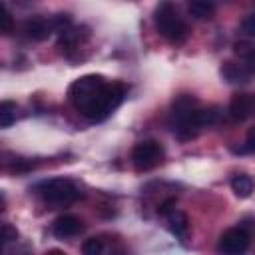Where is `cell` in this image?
<instances>
[{
	"label": "cell",
	"instance_id": "17",
	"mask_svg": "<svg viewBox=\"0 0 255 255\" xmlns=\"http://www.w3.org/2000/svg\"><path fill=\"white\" fill-rule=\"evenodd\" d=\"M12 30H14V18H12L10 10L6 8V4L2 2L0 4V32L8 36Z\"/></svg>",
	"mask_w": 255,
	"mask_h": 255
},
{
	"label": "cell",
	"instance_id": "9",
	"mask_svg": "<svg viewBox=\"0 0 255 255\" xmlns=\"http://www.w3.org/2000/svg\"><path fill=\"white\" fill-rule=\"evenodd\" d=\"M165 219H167V229H169V233H171L177 241L185 243V241H187V235H189V221H187V215H185L183 211H179V209H173L171 213L165 215Z\"/></svg>",
	"mask_w": 255,
	"mask_h": 255
},
{
	"label": "cell",
	"instance_id": "18",
	"mask_svg": "<svg viewBox=\"0 0 255 255\" xmlns=\"http://www.w3.org/2000/svg\"><path fill=\"white\" fill-rule=\"evenodd\" d=\"M2 241H4V247H10V243H18L16 227H12L10 223H4L2 225Z\"/></svg>",
	"mask_w": 255,
	"mask_h": 255
},
{
	"label": "cell",
	"instance_id": "19",
	"mask_svg": "<svg viewBox=\"0 0 255 255\" xmlns=\"http://www.w3.org/2000/svg\"><path fill=\"white\" fill-rule=\"evenodd\" d=\"M235 153H255V128H251L247 131V137H245V143L237 149H233Z\"/></svg>",
	"mask_w": 255,
	"mask_h": 255
},
{
	"label": "cell",
	"instance_id": "1",
	"mask_svg": "<svg viewBox=\"0 0 255 255\" xmlns=\"http://www.w3.org/2000/svg\"><path fill=\"white\" fill-rule=\"evenodd\" d=\"M126 92L128 88L120 82H106L102 76L88 74L70 84L68 100L84 118L102 122L120 108Z\"/></svg>",
	"mask_w": 255,
	"mask_h": 255
},
{
	"label": "cell",
	"instance_id": "7",
	"mask_svg": "<svg viewBox=\"0 0 255 255\" xmlns=\"http://www.w3.org/2000/svg\"><path fill=\"white\" fill-rule=\"evenodd\" d=\"M227 112L235 122H243L255 116V94H235L229 102Z\"/></svg>",
	"mask_w": 255,
	"mask_h": 255
},
{
	"label": "cell",
	"instance_id": "12",
	"mask_svg": "<svg viewBox=\"0 0 255 255\" xmlns=\"http://www.w3.org/2000/svg\"><path fill=\"white\" fill-rule=\"evenodd\" d=\"M231 189H233V193H235L237 197L245 199V197H249V195L253 193L255 181H253V177L247 175V173H237V175L231 179Z\"/></svg>",
	"mask_w": 255,
	"mask_h": 255
},
{
	"label": "cell",
	"instance_id": "8",
	"mask_svg": "<svg viewBox=\"0 0 255 255\" xmlns=\"http://www.w3.org/2000/svg\"><path fill=\"white\" fill-rule=\"evenodd\" d=\"M84 229L82 221L76 215H60L54 223H52V231L56 237L60 239H68V237H76L80 231Z\"/></svg>",
	"mask_w": 255,
	"mask_h": 255
},
{
	"label": "cell",
	"instance_id": "5",
	"mask_svg": "<svg viewBox=\"0 0 255 255\" xmlns=\"http://www.w3.org/2000/svg\"><path fill=\"white\" fill-rule=\"evenodd\" d=\"M163 159V147L155 139H143L131 149V163L137 171H149Z\"/></svg>",
	"mask_w": 255,
	"mask_h": 255
},
{
	"label": "cell",
	"instance_id": "4",
	"mask_svg": "<svg viewBox=\"0 0 255 255\" xmlns=\"http://www.w3.org/2000/svg\"><path fill=\"white\" fill-rule=\"evenodd\" d=\"M36 193L44 199V203L54 205V207L70 205L80 197L78 185L66 177H52V179L40 181L36 185Z\"/></svg>",
	"mask_w": 255,
	"mask_h": 255
},
{
	"label": "cell",
	"instance_id": "15",
	"mask_svg": "<svg viewBox=\"0 0 255 255\" xmlns=\"http://www.w3.org/2000/svg\"><path fill=\"white\" fill-rule=\"evenodd\" d=\"M16 120V104L10 100H4L0 104V128H10Z\"/></svg>",
	"mask_w": 255,
	"mask_h": 255
},
{
	"label": "cell",
	"instance_id": "6",
	"mask_svg": "<svg viewBox=\"0 0 255 255\" xmlns=\"http://www.w3.org/2000/svg\"><path fill=\"white\" fill-rule=\"evenodd\" d=\"M249 249V233L243 227H231L221 233L217 251L221 255H245Z\"/></svg>",
	"mask_w": 255,
	"mask_h": 255
},
{
	"label": "cell",
	"instance_id": "22",
	"mask_svg": "<svg viewBox=\"0 0 255 255\" xmlns=\"http://www.w3.org/2000/svg\"><path fill=\"white\" fill-rule=\"evenodd\" d=\"M6 255H30V247H28V245H22V247L18 249L16 243H14V249L6 247Z\"/></svg>",
	"mask_w": 255,
	"mask_h": 255
},
{
	"label": "cell",
	"instance_id": "23",
	"mask_svg": "<svg viewBox=\"0 0 255 255\" xmlns=\"http://www.w3.org/2000/svg\"><path fill=\"white\" fill-rule=\"evenodd\" d=\"M46 255H66V253H62V251H58V249H52V251H48Z\"/></svg>",
	"mask_w": 255,
	"mask_h": 255
},
{
	"label": "cell",
	"instance_id": "21",
	"mask_svg": "<svg viewBox=\"0 0 255 255\" xmlns=\"http://www.w3.org/2000/svg\"><path fill=\"white\" fill-rule=\"evenodd\" d=\"M173 209H175V199L171 197V199H165V201L159 205V209H157V211H159V215H163V217H165V215H167V213H171Z\"/></svg>",
	"mask_w": 255,
	"mask_h": 255
},
{
	"label": "cell",
	"instance_id": "16",
	"mask_svg": "<svg viewBox=\"0 0 255 255\" xmlns=\"http://www.w3.org/2000/svg\"><path fill=\"white\" fill-rule=\"evenodd\" d=\"M82 253L84 255H102L104 253V241L102 237H90L82 243Z\"/></svg>",
	"mask_w": 255,
	"mask_h": 255
},
{
	"label": "cell",
	"instance_id": "20",
	"mask_svg": "<svg viewBox=\"0 0 255 255\" xmlns=\"http://www.w3.org/2000/svg\"><path fill=\"white\" fill-rule=\"evenodd\" d=\"M241 32L245 34V36H255V14H249V16H245L243 18V22H241Z\"/></svg>",
	"mask_w": 255,
	"mask_h": 255
},
{
	"label": "cell",
	"instance_id": "10",
	"mask_svg": "<svg viewBox=\"0 0 255 255\" xmlns=\"http://www.w3.org/2000/svg\"><path fill=\"white\" fill-rule=\"evenodd\" d=\"M233 54H235V62L249 74H255V46L249 42H237L233 46Z\"/></svg>",
	"mask_w": 255,
	"mask_h": 255
},
{
	"label": "cell",
	"instance_id": "3",
	"mask_svg": "<svg viewBox=\"0 0 255 255\" xmlns=\"http://www.w3.org/2000/svg\"><path fill=\"white\" fill-rule=\"evenodd\" d=\"M153 22H155V28H157L159 36H163L171 44H183L189 36L187 22L179 16L175 6L169 4V2H161V4L155 6Z\"/></svg>",
	"mask_w": 255,
	"mask_h": 255
},
{
	"label": "cell",
	"instance_id": "13",
	"mask_svg": "<svg viewBox=\"0 0 255 255\" xmlns=\"http://www.w3.org/2000/svg\"><path fill=\"white\" fill-rule=\"evenodd\" d=\"M221 76L227 80V82H231V84H243V82H247L251 76L233 60V62H225L223 66H221Z\"/></svg>",
	"mask_w": 255,
	"mask_h": 255
},
{
	"label": "cell",
	"instance_id": "2",
	"mask_svg": "<svg viewBox=\"0 0 255 255\" xmlns=\"http://www.w3.org/2000/svg\"><path fill=\"white\" fill-rule=\"evenodd\" d=\"M199 102L189 94H181L171 102V129L179 141L193 139L203 128L199 122Z\"/></svg>",
	"mask_w": 255,
	"mask_h": 255
},
{
	"label": "cell",
	"instance_id": "11",
	"mask_svg": "<svg viewBox=\"0 0 255 255\" xmlns=\"http://www.w3.org/2000/svg\"><path fill=\"white\" fill-rule=\"evenodd\" d=\"M24 32L32 40H46L54 32V28H52V22L50 20L36 16V18H30V20L24 22Z\"/></svg>",
	"mask_w": 255,
	"mask_h": 255
},
{
	"label": "cell",
	"instance_id": "14",
	"mask_svg": "<svg viewBox=\"0 0 255 255\" xmlns=\"http://www.w3.org/2000/svg\"><path fill=\"white\" fill-rule=\"evenodd\" d=\"M187 12L195 20H203V18H209L215 12V4L213 2H205V0H195V2H191L187 6Z\"/></svg>",
	"mask_w": 255,
	"mask_h": 255
}]
</instances>
